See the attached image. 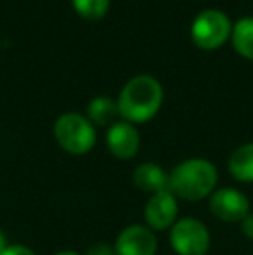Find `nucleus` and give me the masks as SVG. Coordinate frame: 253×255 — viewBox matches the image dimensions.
I'll list each match as a JSON object with an SVG mask.
<instances>
[{
  "mask_svg": "<svg viewBox=\"0 0 253 255\" xmlns=\"http://www.w3.org/2000/svg\"><path fill=\"white\" fill-rule=\"evenodd\" d=\"M231 42L234 51L241 57L253 61V16L241 17L238 23L233 24Z\"/></svg>",
  "mask_w": 253,
  "mask_h": 255,
  "instance_id": "obj_13",
  "label": "nucleus"
},
{
  "mask_svg": "<svg viewBox=\"0 0 253 255\" xmlns=\"http://www.w3.org/2000/svg\"><path fill=\"white\" fill-rule=\"evenodd\" d=\"M73 9L87 21H99L108 14L111 0H71Z\"/></svg>",
  "mask_w": 253,
  "mask_h": 255,
  "instance_id": "obj_14",
  "label": "nucleus"
},
{
  "mask_svg": "<svg viewBox=\"0 0 253 255\" xmlns=\"http://www.w3.org/2000/svg\"><path fill=\"white\" fill-rule=\"evenodd\" d=\"M7 249V242H5V235H3L2 231H0V254L3 252V250Z\"/></svg>",
  "mask_w": 253,
  "mask_h": 255,
  "instance_id": "obj_18",
  "label": "nucleus"
},
{
  "mask_svg": "<svg viewBox=\"0 0 253 255\" xmlns=\"http://www.w3.org/2000/svg\"><path fill=\"white\" fill-rule=\"evenodd\" d=\"M113 249L115 255H155L158 242L148 226L132 224L120 233Z\"/></svg>",
  "mask_w": 253,
  "mask_h": 255,
  "instance_id": "obj_7",
  "label": "nucleus"
},
{
  "mask_svg": "<svg viewBox=\"0 0 253 255\" xmlns=\"http://www.w3.org/2000/svg\"><path fill=\"white\" fill-rule=\"evenodd\" d=\"M54 137L58 144L70 154H85L95 144V127L80 113H64L54 124Z\"/></svg>",
  "mask_w": 253,
  "mask_h": 255,
  "instance_id": "obj_3",
  "label": "nucleus"
},
{
  "mask_svg": "<svg viewBox=\"0 0 253 255\" xmlns=\"http://www.w3.org/2000/svg\"><path fill=\"white\" fill-rule=\"evenodd\" d=\"M210 212L224 222H241L250 214V200L240 189L222 188L210 198Z\"/></svg>",
  "mask_w": 253,
  "mask_h": 255,
  "instance_id": "obj_6",
  "label": "nucleus"
},
{
  "mask_svg": "<svg viewBox=\"0 0 253 255\" xmlns=\"http://www.w3.org/2000/svg\"><path fill=\"white\" fill-rule=\"evenodd\" d=\"M106 144L109 153L118 160H132L141 148V135L134 125L122 120L108 127Z\"/></svg>",
  "mask_w": 253,
  "mask_h": 255,
  "instance_id": "obj_9",
  "label": "nucleus"
},
{
  "mask_svg": "<svg viewBox=\"0 0 253 255\" xmlns=\"http://www.w3.org/2000/svg\"><path fill=\"white\" fill-rule=\"evenodd\" d=\"M177 212H179V205L172 193H156L146 205V224L151 231H165L169 228L172 229V226L177 222Z\"/></svg>",
  "mask_w": 253,
  "mask_h": 255,
  "instance_id": "obj_8",
  "label": "nucleus"
},
{
  "mask_svg": "<svg viewBox=\"0 0 253 255\" xmlns=\"http://www.w3.org/2000/svg\"><path fill=\"white\" fill-rule=\"evenodd\" d=\"M219 172L212 161L205 158H189L173 167L169 174V191L175 198L199 202L215 189Z\"/></svg>",
  "mask_w": 253,
  "mask_h": 255,
  "instance_id": "obj_2",
  "label": "nucleus"
},
{
  "mask_svg": "<svg viewBox=\"0 0 253 255\" xmlns=\"http://www.w3.org/2000/svg\"><path fill=\"white\" fill-rule=\"evenodd\" d=\"M170 243L177 255H206L210 249V233L201 221L186 217L172 226Z\"/></svg>",
  "mask_w": 253,
  "mask_h": 255,
  "instance_id": "obj_5",
  "label": "nucleus"
},
{
  "mask_svg": "<svg viewBox=\"0 0 253 255\" xmlns=\"http://www.w3.org/2000/svg\"><path fill=\"white\" fill-rule=\"evenodd\" d=\"M233 23L229 16L219 9H205L192 19L191 38L201 51H217L231 40Z\"/></svg>",
  "mask_w": 253,
  "mask_h": 255,
  "instance_id": "obj_4",
  "label": "nucleus"
},
{
  "mask_svg": "<svg viewBox=\"0 0 253 255\" xmlns=\"http://www.w3.org/2000/svg\"><path fill=\"white\" fill-rule=\"evenodd\" d=\"M229 174L240 182H253V142L241 144L231 153L227 161Z\"/></svg>",
  "mask_w": 253,
  "mask_h": 255,
  "instance_id": "obj_12",
  "label": "nucleus"
},
{
  "mask_svg": "<svg viewBox=\"0 0 253 255\" xmlns=\"http://www.w3.org/2000/svg\"><path fill=\"white\" fill-rule=\"evenodd\" d=\"M56 255H80V254L73 252V250H63V252H58Z\"/></svg>",
  "mask_w": 253,
  "mask_h": 255,
  "instance_id": "obj_19",
  "label": "nucleus"
},
{
  "mask_svg": "<svg viewBox=\"0 0 253 255\" xmlns=\"http://www.w3.org/2000/svg\"><path fill=\"white\" fill-rule=\"evenodd\" d=\"M120 117L128 124H146L158 115L163 104V87L151 75H135L123 85L118 99Z\"/></svg>",
  "mask_w": 253,
  "mask_h": 255,
  "instance_id": "obj_1",
  "label": "nucleus"
},
{
  "mask_svg": "<svg viewBox=\"0 0 253 255\" xmlns=\"http://www.w3.org/2000/svg\"><path fill=\"white\" fill-rule=\"evenodd\" d=\"M241 231H243V235L247 236L248 240L253 242V214L252 212L241 221Z\"/></svg>",
  "mask_w": 253,
  "mask_h": 255,
  "instance_id": "obj_17",
  "label": "nucleus"
},
{
  "mask_svg": "<svg viewBox=\"0 0 253 255\" xmlns=\"http://www.w3.org/2000/svg\"><path fill=\"white\" fill-rule=\"evenodd\" d=\"M118 117V104L108 96H95L87 106V118L94 127H111L113 124H116Z\"/></svg>",
  "mask_w": 253,
  "mask_h": 255,
  "instance_id": "obj_11",
  "label": "nucleus"
},
{
  "mask_svg": "<svg viewBox=\"0 0 253 255\" xmlns=\"http://www.w3.org/2000/svg\"><path fill=\"white\" fill-rule=\"evenodd\" d=\"M134 184L146 193H162L169 191V174L160 167L158 163L146 161L135 167L134 170Z\"/></svg>",
  "mask_w": 253,
  "mask_h": 255,
  "instance_id": "obj_10",
  "label": "nucleus"
},
{
  "mask_svg": "<svg viewBox=\"0 0 253 255\" xmlns=\"http://www.w3.org/2000/svg\"><path fill=\"white\" fill-rule=\"evenodd\" d=\"M85 255H115V249L108 243H94L88 247Z\"/></svg>",
  "mask_w": 253,
  "mask_h": 255,
  "instance_id": "obj_15",
  "label": "nucleus"
},
{
  "mask_svg": "<svg viewBox=\"0 0 253 255\" xmlns=\"http://www.w3.org/2000/svg\"><path fill=\"white\" fill-rule=\"evenodd\" d=\"M0 255H35V252L23 245H10V247H7Z\"/></svg>",
  "mask_w": 253,
  "mask_h": 255,
  "instance_id": "obj_16",
  "label": "nucleus"
}]
</instances>
